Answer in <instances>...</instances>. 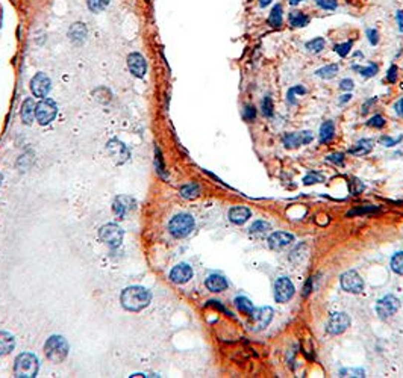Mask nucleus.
<instances>
[{"instance_id":"f257e3e1","label":"nucleus","mask_w":403,"mask_h":378,"mask_svg":"<svg viewBox=\"0 0 403 378\" xmlns=\"http://www.w3.org/2000/svg\"><path fill=\"white\" fill-rule=\"evenodd\" d=\"M150 299H152L150 292L145 289V287H142V286H131V287H126L122 292V296H120L122 306L126 310H129V312H139V310H142L144 307L149 306Z\"/></svg>"},{"instance_id":"f03ea898","label":"nucleus","mask_w":403,"mask_h":378,"mask_svg":"<svg viewBox=\"0 0 403 378\" xmlns=\"http://www.w3.org/2000/svg\"><path fill=\"white\" fill-rule=\"evenodd\" d=\"M38 359L35 354L30 353H21L15 359L14 365V374L18 378H33L38 374Z\"/></svg>"},{"instance_id":"7ed1b4c3","label":"nucleus","mask_w":403,"mask_h":378,"mask_svg":"<svg viewBox=\"0 0 403 378\" xmlns=\"http://www.w3.org/2000/svg\"><path fill=\"white\" fill-rule=\"evenodd\" d=\"M46 357L53 363H62L68 356V344L62 336H50L44 344Z\"/></svg>"},{"instance_id":"20e7f679","label":"nucleus","mask_w":403,"mask_h":378,"mask_svg":"<svg viewBox=\"0 0 403 378\" xmlns=\"http://www.w3.org/2000/svg\"><path fill=\"white\" fill-rule=\"evenodd\" d=\"M193 229H194V218L188 213H179L173 216L168 224V232L177 239L188 236L193 232Z\"/></svg>"},{"instance_id":"39448f33","label":"nucleus","mask_w":403,"mask_h":378,"mask_svg":"<svg viewBox=\"0 0 403 378\" xmlns=\"http://www.w3.org/2000/svg\"><path fill=\"white\" fill-rule=\"evenodd\" d=\"M58 113V106L52 98H43L35 109V118L41 126L50 124Z\"/></svg>"},{"instance_id":"423d86ee","label":"nucleus","mask_w":403,"mask_h":378,"mask_svg":"<svg viewBox=\"0 0 403 378\" xmlns=\"http://www.w3.org/2000/svg\"><path fill=\"white\" fill-rule=\"evenodd\" d=\"M99 235H100V239L111 248L120 247L123 242V236H125L123 230L117 224H105L100 229Z\"/></svg>"},{"instance_id":"0eeeda50","label":"nucleus","mask_w":403,"mask_h":378,"mask_svg":"<svg viewBox=\"0 0 403 378\" xmlns=\"http://www.w3.org/2000/svg\"><path fill=\"white\" fill-rule=\"evenodd\" d=\"M50 88H52V82L47 78V74L44 73H36L30 79V91L35 97L44 98L50 93Z\"/></svg>"},{"instance_id":"6e6552de","label":"nucleus","mask_w":403,"mask_h":378,"mask_svg":"<svg viewBox=\"0 0 403 378\" xmlns=\"http://www.w3.org/2000/svg\"><path fill=\"white\" fill-rule=\"evenodd\" d=\"M106 151H108V155L111 156V159L117 165H122V164H125L129 159V150H128V147L123 142H120L119 139H111V141H109L106 144Z\"/></svg>"},{"instance_id":"1a4fd4ad","label":"nucleus","mask_w":403,"mask_h":378,"mask_svg":"<svg viewBox=\"0 0 403 378\" xmlns=\"http://www.w3.org/2000/svg\"><path fill=\"white\" fill-rule=\"evenodd\" d=\"M399 307H400V301L394 295H387L378 301L376 312H378L381 319H387V318L393 316L399 310Z\"/></svg>"},{"instance_id":"9d476101","label":"nucleus","mask_w":403,"mask_h":378,"mask_svg":"<svg viewBox=\"0 0 403 378\" xmlns=\"http://www.w3.org/2000/svg\"><path fill=\"white\" fill-rule=\"evenodd\" d=\"M294 295V284L291 283L289 279L280 277L274 283V299L277 302H286Z\"/></svg>"},{"instance_id":"9b49d317","label":"nucleus","mask_w":403,"mask_h":378,"mask_svg":"<svg viewBox=\"0 0 403 378\" xmlns=\"http://www.w3.org/2000/svg\"><path fill=\"white\" fill-rule=\"evenodd\" d=\"M314 139L312 132L305 130V132H289L286 135H283V144L286 148H297L300 145H306L311 144Z\"/></svg>"},{"instance_id":"f8f14e48","label":"nucleus","mask_w":403,"mask_h":378,"mask_svg":"<svg viewBox=\"0 0 403 378\" xmlns=\"http://www.w3.org/2000/svg\"><path fill=\"white\" fill-rule=\"evenodd\" d=\"M341 287L350 293H359L364 289V280L356 271H347L341 276Z\"/></svg>"},{"instance_id":"ddd939ff","label":"nucleus","mask_w":403,"mask_h":378,"mask_svg":"<svg viewBox=\"0 0 403 378\" xmlns=\"http://www.w3.org/2000/svg\"><path fill=\"white\" fill-rule=\"evenodd\" d=\"M350 325V318L347 313H334L327 321V333L331 334H341Z\"/></svg>"},{"instance_id":"4468645a","label":"nucleus","mask_w":403,"mask_h":378,"mask_svg":"<svg viewBox=\"0 0 403 378\" xmlns=\"http://www.w3.org/2000/svg\"><path fill=\"white\" fill-rule=\"evenodd\" d=\"M193 277V270L187 263H179L170 271V280L176 284H184L188 283Z\"/></svg>"},{"instance_id":"2eb2a0df","label":"nucleus","mask_w":403,"mask_h":378,"mask_svg":"<svg viewBox=\"0 0 403 378\" xmlns=\"http://www.w3.org/2000/svg\"><path fill=\"white\" fill-rule=\"evenodd\" d=\"M128 67H129V71L135 76V78H139V79H142L145 76V71H147L145 59L139 53H131L128 56Z\"/></svg>"},{"instance_id":"dca6fc26","label":"nucleus","mask_w":403,"mask_h":378,"mask_svg":"<svg viewBox=\"0 0 403 378\" xmlns=\"http://www.w3.org/2000/svg\"><path fill=\"white\" fill-rule=\"evenodd\" d=\"M253 330H264L273 319V309L263 307L260 310H253Z\"/></svg>"},{"instance_id":"f3484780","label":"nucleus","mask_w":403,"mask_h":378,"mask_svg":"<svg viewBox=\"0 0 403 378\" xmlns=\"http://www.w3.org/2000/svg\"><path fill=\"white\" fill-rule=\"evenodd\" d=\"M135 206V200L132 197H128V195H119L114 198V203H113V210L114 213L119 216V218H125V215L128 212H131Z\"/></svg>"},{"instance_id":"a211bd4d","label":"nucleus","mask_w":403,"mask_h":378,"mask_svg":"<svg viewBox=\"0 0 403 378\" xmlns=\"http://www.w3.org/2000/svg\"><path fill=\"white\" fill-rule=\"evenodd\" d=\"M292 242H294V236L286 233V232H274L269 238V247L271 250H282Z\"/></svg>"},{"instance_id":"6ab92c4d","label":"nucleus","mask_w":403,"mask_h":378,"mask_svg":"<svg viewBox=\"0 0 403 378\" xmlns=\"http://www.w3.org/2000/svg\"><path fill=\"white\" fill-rule=\"evenodd\" d=\"M35 109L36 104L32 98H26L21 104V110H20V117L23 120L24 124H32V121L35 120Z\"/></svg>"},{"instance_id":"aec40b11","label":"nucleus","mask_w":403,"mask_h":378,"mask_svg":"<svg viewBox=\"0 0 403 378\" xmlns=\"http://www.w3.org/2000/svg\"><path fill=\"white\" fill-rule=\"evenodd\" d=\"M15 348V339L6 331H0V357L8 356Z\"/></svg>"},{"instance_id":"412c9836","label":"nucleus","mask_w":403,"mask_h":378,"mask_svg":"<svg viewBox=\"0 0 403 378\" xmlns=\"http://www.w3.org/2000/svg\"><path fill=\"white\" fill-rule=\"evenodd\" d=\"M252 212L250 209L244 207V206H237V207H232L229 210V219L234 222V224H244L249 218H250Z\"/></svg>"},{"instance_id":"4be33fe9","label":"nucleus","mask_w":403,"mask_h":378,"mask_svg":"<svg viewBox=\"0 0 403 378\" xmlns=\"http://www.w3.org/2000/svg\"><path fill=\"white\" fill-rule=\"evenodd\" d=\"M206 287L211 290V292H223L226 287H228V282L225 277L218 276V274H212L206 279L205 282Z\"/></svg>"},{"instance_id":"5701e85b","label":"nucleus","mask_w":403,"mask_h":378,"mask_svg":"<svg viewBox=\"0 0 403 378\" xmlns=\"http://www.w3.org/2000/svg\"><path fill=\"white\" fill-rule=\"evenodd\" d=\"M372 150H373V141L372 139H359L355 144V147H352L349 150V153L355 155V156H364V155L370 153Z\"/></svg>"},{"instance_id":"b1692460","label":"nucleus","mask_w":403,"mask_h":378,"mask_svg":"<svg viewBox=\"0 0 403 378\" xmlns=\"http://www.w3.org/2000/svg\"><path fill=\"white\" fill-rule=\"evenodd\" d=\"M334 135H335V124H334V121H332V120H327V121H324V123L321 124V127H320V133H318V136H320V142H321V144H327V142H331V139L334 138Z\"/></svg>"},{"instance_id":"393cba45","label":"nucleus","mask_w":403,"mask_h":378,"mask_svg":"<svg viewBox=\"0 0 403 378\" xmlns=\"http://www.w3.org/2000/svg\"><path fill=\"white\" fill-rule=\"evenodd\" d=\"M267 21H269V24L271 27H280L282 26V21H283V6H282V3H276L271 8Z\"/></svg>"},{"instance_id":"a878e982","label":"nucleus","mask_w":403,"mask_h":378,"mask_svg":"<svg viewBox=\"0 0 403 378\" xmlns=\"http://www.w3.org/2000/svg\"><path fill=\"white\" fill-rule=\"evenodd\" d=\"M309 21H311V18L306 14H303L302 11L294 9V11L289 12V24L292 27H303V26L309 24Z\"/></svg>"},{"instance_id":"bb28decb","label":"nucleus","mask_w":403,"mask_h":378,"mask_svg":"<svg viewBox=\"0 0 403 378\" xmlns=\"http://www.w3.org/2000/svg\"><path fill=\"white\" fill-rule=\"evenodd\" d=\"M68 35L73 41H84L87 36V27L82 23H75L71 24V27L68 29Z\"/></svg>"},{"instance_id":"cd10ccee","label":"nucleus","mask_w":403,"mask_h":378,"mask_svg":"<svg viewBox=\"0 0 403 378\" xmlns=\"http://www.w3.org/2000/svg\"><path fill=\"white\" fill-rule=\"evenodd\" d=\"M338 65L337 64H329V65H324V67H321V68H318L317 71H315V74L318 76V78H321V79H332V78H335V76L338 74Z\"/></svg>"},{"instance_id":"c85d7f7f","label":"nucleus","mask_w":403,"mask_h":378,"mask_svg":"<svg viewBox=\"0 0 403 378\" xmlns=\"http://www.w3.org/2000/svg\"><path fill=\"white\" fill-rule=\"evenodd\" d=\"M180 195L184 198H188V200L197 198L200 195V186L197 183H188L185 186H182L180 188Z\"/></svg>"},{"instance_id":"c756f323","label":"nucleus","mask_w":403,"mask_h":378,"mask_svg":"<svg viewBox=\"0 0 403 378\" xmlns=\"http://www.w3.org/2000/svg\"><path fill=\"white\" fill-rule=\"evenodd\" d=\"M353 70H355L356 73H359V74L362 76V78H367V79H370V78H373V76H376V74H378V71H379V65H378V64H375V62L369 64L367 67L353 65Z\"/></svg>"},{"instance_id":"7c9ffc66","label":"nucleus","mask_w":403,"mask_h":378,"mask_svg":"<svg viewBox=\"0 0 403 378\" xmlns=\"http://www.w3.org/2000/svg\"><path fill=\"white\" fill-rule=\"evenodd\" d=\"M235 306L238 307V310L244 315H250L253 313V304L250 302V299H247L246 296H237L235 298Z\"/></svg>"},{"instance_id":"2f4dec72","label":"nucleus","mask_w":403,"mask_h":378,"mask_svg":"<svg viewBox=\"0 0 403 378\" xmlns=\"http://www.w3.org/2000/svg\"><path fill=\"white\" fill-rule=\"evenodd\" d=\"M306 251H308V247L306 244H300L294 248V251L291 253L289 256V260L294 262V263H302L305 259H306Z\"/></svg>"},{"instance_id":"473e14b6","label":"nucleus","mask_w":403,"mask_h":378,"mask_svg":"<svg viewBox=\"0 0 403 378\" xmlns=\"http://www.w3.org/2000/svg\"><path fill=\"white\" fill-rule=\"evenodd\" d=\"M269 230H271V225L269 222H266V221H256V222L252 224V227L249 229V232L252 235H258V236L267 233Z\"/></svg>"},{"instance_id":"72a5a7b5","label":"nucleus","mask_w":403,"mask_h":378,"mask_svg":"<svg viewBox=\"0 0 403 378\" xmlns=\"http://www.w3.org/2000/svg\"><path fill=\"white\" fill-rule=\"evenodd\" d=\"M324 46H326V41L323 40V38L317 36V38H314V40H311V41H308L305 44V49L312 52V53H320L324 49Z\"/></svg>"},{"instance_id":"f704fd0d","label":"nucleus","mask_w":403,"mask_h":378,"mask_svg":"<svg viewBox=\"0 0 403 378\" xmlns=\"http://www.w3.org/2000/svg\"><path fill=\"white\" fill-rule=\"evenodd\" d=\"M391 270H393L396 274L403 276V251L396 253V254L391 257Z\"/></svg>"},{"instance_id":"c9c22d12","label":"nucleus","mask_w":403,"mask_h":378,"mask_svg":"<svg viewBox=\"0 0 403 378\" xmlns=\"http://www.w3.org/2000/svg\"><path fill=\"white\" fill-rule=\"evenodd\" d=\"M273 109H274V106H273V100H271V97L270 95H266L264 98H263V103H261V112H263V115L264 117H271L273 115Z\"/></svg>"},{"instance_id":"e433bc0d","label":"nucleus","mask_w":403,"mask_h":378,"mask_svg":"<svg viewBox=\"0 0 403 378\" xmlns=\"http://www.w3.org/2000/svg\"><path fill=\"white\" fill-rule=\"evenodd\" d=\"M155 167H156V171H158L159 176L167 177L165 167H164V159H162V155H161V150L158 147H155Z\"/></svg>"},{"instance_id":"4c0bfd02","label":"nucleus","mask_w":403,"mask_h":378,"mask_svg":"<svg viewBox=\"0 0 403 378\" xmlns=\"http://www.w3.org/2000/svg\"><path fill=\"white\" fill-rule=\"evenodd\" d=\"M87 2H88L90 11L93 12H100L109 5V0H87Z\"/></svg>"},{"instance_id":"58836bf2","label":"nucleus","mask_w":403,"mask_h":378,"mask_svg":"<svg viewBox=\"0 0 403 378\" xmlns=\"http://www.w3.org/2000/svg\"><path fill=\"white\" fill-rule=\"evenodd\" d=\"M318 182H324V176L323 174H318L315 171H309L305 179H303V185H314V183H318Z\"/></svg>"},{"instance_id":"ea45409f","label":"nucleus","mask_w":403,"mask_h":378,"mask_svg":"<svg viewBox=\"0 0 403 378\" xmlns=\"http://www.w3.org/2000/svg\"><path fill=\"white\" fill-rule=\"evenodd\" d=\"M315 3L324 11H335L338 8L337 0H315Z\"/></svg>"},{"instance_id":"a19ab883","label":"nucleus","mask_w":403,"mask_h":378,"mask_svg":"<svg viewBox=\"0 0 403 378\" xmlns=\"http://www.w3.org/2000/svg\"><path fill=\"white\" fill-rule=\"evenodd\" d=\"M352 46H353L352 41H346V43H343V44H337V46H335V52H337L341 58H346V56L350 53Z\"/></svg>"},{"instance_id":"79ce46f5","label":"nucleus","mask_w":403,"mask_h":378,"mask_svg":"<svg viewBox=\"0 0 403 378\" xmlns=\"http://www.w3.org/2000/svg\"><path fill=\"white\" fill-rule=\"evenodd\" d=\"M367 126L373 129H382L385 126V118L382 115H375L367 121Z\"/></svg>"},{"instance_id":"37998d69","label":"nucleus","mask_w":403,"mask_h":378,"mask_svg":"<svg viewBox=\"0 0 403 378\" xmlns=\"http://www.w3.org/2000/svg\"><path fill=\"white\" fill-rule=\"evenodd\" d=\"M365 35H367V38H369V41H370L372 46H376L379 43V32L376 29H372V27L367 29V30H365Z\"/></svg>"},{"instance_id":"c03bdc74","label":"nucleus","mask_w":403,"mask_h":378,"mask_svg":"<svg viewBox=\"0 0 403 378\" xmlns=\"http://www.w3.org/2000/svg\"><path fill=\"white\" fill-rule=\"evenodd\" d=\"M403 139V136H399V138H390V136H382L381 138V144L382 145H385V147H394V145H397L400 141Z\"/></svg>"},{"instance_id":"a18cd8bd","label":"nucleus","mask_w":403,"mask_h":378,"mask_svg":"<svg viewBox=\"0 0 403 378\" xmlns=\"http://www.w3.org/2000/svg\"><path fill=\"white\" fill-rule=\"evenodd\" d=\"M376 210H379V207L367 206V207H362V209H353V210H350L347 215L352 216V215H361V213H370V212H376Z\"/></svg>"},{"instance_id":"49530a36","label":"nucleus","mask_w":403,"mask_h":378,"mask_svg":"<svg viewBox=\"0 0 403 378\" xmlns=\"http://www.w3.org/2000/svg\"><path fill=\"white\" fill-rule=\"evenodd\" d=\"M326 161L332 162V164H337V165H343L344 164V155L343 153H332L326 158Z\"/></svg>"},{"instance_id":"de8ad7c7","label":"nucleus","mask_w":403,"mask_h":378,"mask_svg":"<svg viewBox=\"0 0 403 378\" xmlns=\"http://www.w3.org/2000/svg\"><path fill=\"white\" fill-rule=\"evenodd\" d=\"M387 81H388L390 84H396V82H397V67H396V65H391V67L388 68Z\"/></svg>"},{"instance_id":"09e8293b","label":"nucleus","mask_w":403,"mask_h":378,"mask_svg":"<svg viewBox=\"0 0 403 378\" xmlns=\"http://www.w3.org/2000/svg\"><path fill=\"white\" fill-rule=\"evenodd\" d=\"M255 117H256V109H255V106H246V107H244V118H246L247 121H253Z\"/></svg>"},{"instance_id":"8fccbe9b","label":"nucleus","mask_w":403,"mask_h":378,"mask_svg":"<svg viewBox=\"0 0 403 378\" xmlns=\"http://www.w3.org/2000/svg\"><path fill=\"white\" fill-rule=\"evenodd\" d=\"M353 88H355V84H353L352 79H343L340 82V90L341 91H352Z\"/></svg>"},{"instance_id":"3c124183","label":"nucleus","mask_w":403,"mask_h":378,"mask_svg":"<svg viewBox=\"0 0 403 378\" xmlns=\"http://www.w3.org/2000/svg\"><path fill=\"white\" fill-rule=\"evenodd\" d=\"M394 109H396V113H397V115L403 118V97L394 104Z\"/></svg>"},{"instance_id":"603ef678","label":"nucleus","mask_w":403,"mask_h":378,"mask_svg":"<svg viewBox=\"0 0 403 378\" xmlns=\"http://www.w3.org/2000/svg\"><path fill=\"white\" fill-rule=\"evenodd\" d=\"M396 18H397V24H399V30L403 33V11H397L396 14Z\"/></svg>"},{"instance_id":"864d4df0","label":"nucleus","mask_w":403,"mask_h":378,"mask_svg":"<svg viewBox=\"0 0 403 378\" xmlns=\"http://www.w3.org/2000/svg\"><path fill=\"white\" fill-rule=\"evenodd\" d=\"M288 103H289V104H294V103H296V93H294V88H289V90H288Z\"/></svg>"},{"instance_id":"5fc2aeb1","label":"nucleus","mask_w":403,"mask_h":378,"mask_svg":"<svg viewBox=\"0 0 403 378\" xmlns=\"http://www.w3.org/2000/svg\"><path fill=\"white\" fill-rule=\"evenodd\" d=\"M375 103H376V98H372L370 101L364 103V106H362V113H367V112L370 110V106H372V104H375Z\"/></svg>"},{"instance_id":"6e6d98bb","label":"nucleus","mask_w":403,"mask_h":378,"mask_svg":"<svg viewBox=\"0 0 403 378\" xmlns=\"http://www.w3.org/2000/svg\"><path fill=\"white\" fill-rule=\"evenodd\" d=\"M350 100H352V94H344V95H341L340 103L344 104V103H347V101H350Z\"/></svg>"},{"instance_id":"4d7b16f0","label":"nucleus","mask_w":403,"mask_h":378,"mask_svg":"<svg viewBox=\"0 0 403 378\" xmlns=\"http://www.w3.org/2000/svg\"><path fill=\"white\" fill-rule=\"evenodd\" d=\"M294 93H296V94H300V95H303V94H306V90H305L303 87L297 85V87H294Z\"/></svg>"},{"instance_id":"13d9d810","label":"nucleus","mask_w":403,"mask_h":378,"mask_svg":"<svg viewBox=\"0 0 403 378\" xmlns=\"http://www.w3.org/2000/svg\"><path fill=\"white\" fill-rule=\"evenodd\" d=\"M309 292H311V280L308 282V284H305V289H303V295L306 296V295H309Z\"/></svg>"},{"instance_id":"bf43d9fd","label":"nucleus","mask_w":403,"mask_h":378,"mask_svg":"<svg viewBox=\"0 0 403 378\" xmlns=\"http://www.w3.org/2000/svg\"><path fill=\"white\" fill-rule=\"evenodd\" d=\"M271 2H273V0H260V6H261V8H266V6H269Z\"/></svg>"},{"instance_id":"052dcab7","label":"nucleus","mask_w":403,"mask_h":378,"mask_svg":"<svg viewBox=\"0 0 403 378\" xmlns=\"http://www.w3.org/2000/svg\"><path fill=\"white\" fill-rule=\"evenodd\" d=\"M288 2H289L291 6H296V5H299L300 2H303V0H288Z\"/></svg>"},{"instance_id":"680f3d73","label":"nucleus","mask_w":403,"mask_h":378,"mask_svg":"<svg viewBox=\"0 0 403 378\" xmlns=\"http://www.w3.org/2000/svg\"><path fill=\"white\" fill-rule=\"evenodd\" d=\"M2 180H3V176H2V173H0V185H2Z\"/></svg>"}]
</instances>
